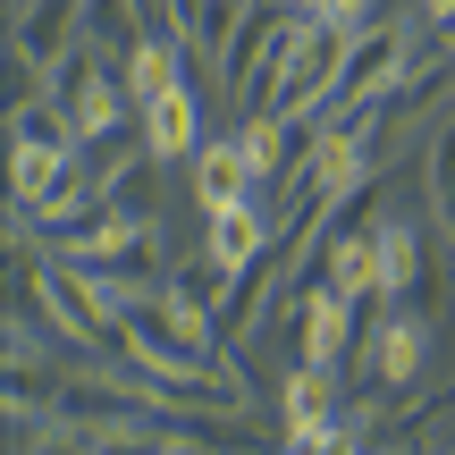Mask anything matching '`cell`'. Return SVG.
<instances>
[{
  "instance_id": "obj_1",
  "label": "cell",
  "mask_w": 455,
  "mask_h": 455,
  "mask_svg": "<svg viewBox=\"0 0 455 455\" xmlns=\"http://www.w3.org/2000/svg\"><path fill=\"white\" fill-rule=\"evenodd\" d=\"M363 195H371V186H363ZM363 195L312 236V261H321L355 304H388V295L422 287V220L413 212H363Z\"/></svg>"
},
{
  "instance_id": "obj_2",
  "label": "cell",
  "mask_w": 455,
  "mask_h": 455,
  "mask_svg": "<svg viewBox=\"0 0 455 455\" xmlns=\"http://www.w3.org/2000/svg\"><path fill=\"white\" fill-rule=\"evenodd\" d=\"M371 321L355 329V346H346V371H355V388L363 396H405L413 379L430 371V304H422V287H405V295H388V304H363Z\"/></svg>"
},
{
  "instance_id": "obj_3",
  "label": "cell",
  "mask_w": 455,
  "mask_h": 455,
  "mask_svg": "<svg viewBox=\"0 0 455 455\" xmlns=\"http://www.w3.org/2000/svg\"><path fill=\"white\" fill-rule=\"evenodd\" d=\"M346 43H355V26H329V17H295V34H287V51H278L270 84H261L253 118H321L329 84H338V68H346Z\"/></svg>"
},
{
  "instance_id": "obj_4",
  "label": "cell",
  "mask_w": 455,
  "mask_h": 455,
  "mask_svg": "<svg viewBox=\"0 0 455 455\" xmlns=\"http://www.w3.org/2000/svg\"><path fill=\"white\" fill-rule=\"evenodd\" d=\"M34 287H43V304H51V321L68 329V346H84V355H118V304L101 295V278H84L68 253H43L34 261Z\"/></svg>"
},
{
  "instance_id": "obj_5",
  "label": "cell",
  "mask_w": 455,
  "mask_h": 455,
  "mask_svg": "<svg viewBox=\"0 0 455 455\" xmlns=\"http://www.w3.org/2000/svg\"><path fill=\"white\" fill-rule=\"evenodd\" d=\"M405 68H413V34H405V26H388V17L355 26L346 68H338V84H329V101H321V127H329V118H346V110H363L371 93H388Z\"/></svg>"
},
{
  "instance_id": "obj_6",
  "label": "cell",
  "mask_w": 455,
  "mask_h": 455,
  "mask_svg": "<svg viewBox=\"0 0 455 455\" xmlns=\"http://www.w3.org/2000/svg\"><path fill=\"white\" fill-rule=\"evenodd\" d=\"M447 60H455V51H430V60H413L405 76L388 84V93H371L363 110H346V118L363 127V144H371V152H388L405 127H422V118H430V101L447 93Z\"/></svg>"
},
{
  "instance_id": "obj_7",
  "label": "cell",
  "mask_w": 455,
  "mask_h": 455,
  "mask_svg": "<svg viewBox=\"0 0 455 455\" xmlns=\"http://www.w3.org/2000/svg\"><path fill=\"white\" fill-rule=\"evenodd\" d=\"M84 34H93V0H17L9 9V51H26L34 68H60Z\"/></svg>"
},
{
  "instance_id": "obj_8",
  "label": "cell",
  "mask_w": 455,
  "mask_h": 455,
  "mask_svg": "<svg viewBox=\"0 0 455 455\" xmlns=\"http://www.w3.org/2000/svg\"><path fill=\"white\" fill-rule=\"evenodd\" d=\"M135 127H144V144L161 152V161H195L203 152V101H195V84H161L152 101H135Z\"/></svg>"
},
{
  "instance_id": "obj_9",
  "label": "cell",
  "mask_w": 455,
  "mask_h": 455,
  "mask_svg": "<svg viewBox=\"0 0 455 455\" xmlns=\"http://www.w3.org/2000/svg\"><path fill=\"white\" fill-rule=\"evenodd\" d=\"M203 244L244 270V261H261L278 244V220H270V203H261V195L253 203H228V212H203Z\"/></svg>"
},
{
  "instance_id": "obj_10",
  "label": "cell",
  "mask_w": 455,
  "mask_h": 455,
  "mask_svg": "<svg viewBox=\"0 0 455 455\" xmlns=\"http://www.w3.org/2000/svg\"><path fill=\"white\" fill-rule=\"evenodd\" d=\"M430 220H439V261L455 270V118L430 127Z\"/></svg>"
},
{
  "instance_id": "obj_11",
  "label": "cell",
  "mask_w": 455,
  "mask_h": 455,
  "mask_svg": "<svg viewBox=\"0 0 455 455\" xmlns=\"http://www.w3.org/2000/svg\"><path fill=\"white\" fill-rule=\"evenodd\" d=\"M178 295H195L203 312H228V295H236V261H220L212 244H203L195 261H178V278H169Z\"/></svg>"
}]
</instances>
